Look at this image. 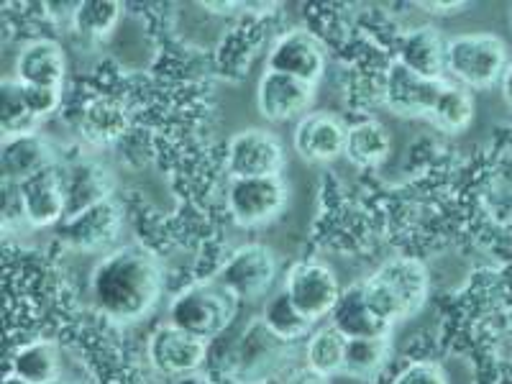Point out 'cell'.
<instances>
[{"label": "cell", "instance_id": "1", "mask_svg": "<svg viewBox=\"0 0 512 384\" xmlns=\"http://www.w3.org/2000/svg\"><path fill=\"white\" fill-rule=\"evenodd\" d=\"M90 295L113 323H136L152 313L162 295V267L152 251L123 246L93 269Z\"/></svg>", "mask_w": 512, "mask_h": 384}, {"label": "cell", "instance_id": "2", "mask_svg": "<svg viewBox=\"0 0 512 384\" xmlns=\"http://www.w3.org/2000/svg\"><path fill=\"white\" fill-rule=\"evenodd\" d=\"M361 285H364V295L374 315L387 326H395L397 320L410 318L423 308L431 282L418 259L395 256Z\"/></svg>", "mask_w": 512, "mask_h": 384}, {"label": "cell", "instance_id": "3", "mask_svg": "<svg viewBox=\"0 0 512 384\" xmlns=\"http://www.w3.org/2000/svg\"><path fill=\"white\" fill-rule=\"evenodd\" d=\"M239 297L231 295L221 282H195L185 287L169 305V323L195 338L221 336L239 313Z\"/></svg>", "mask_w": 512, "mask_h": 384}, {"label": "cell", "instance_id": "4", "mask_svg": "<svg viewBox=\"0 0 512 384\" xmlns=\"http://www.w3.org/2000/svg\"><path fill=\"white\" fill-rule=\"evenodd\" d=\"M507 49L495 34H456L446 39V72L469 90H487L502 80Z\"/></svg>", "mask_w": 512, "mask_h": 384}, {"label": "cell", "instance_id": "5", "mask_svg": "<svg viewBox=\"0 0 512 384\" xmlns=\"http://www.w3.org/2000/svg\"><path fill=\"white\" fill-rule=\"evenodd\" d=\"M287 182L282 175L274 177H239L231 180L226 205L236 226L254 228L272 221L287 205Z\"/></svg>", "mask_w": 512, "mask_h": 384}, {"label": "cell", "instance_id": "6", "mask_svg": "<svg viewBox=\"0 0 512 384\" xmlns=\"http://www.w3.org/2000/svg\"><path fill=\"white\" fill-rule=\"evenodd\" d=\"M285 292L290 295L292 305L315 326L318 320L331 318L344 290L338 287L336 274L328 264L308 259L292 264L285 277Z\"/></svg>", "mask_w": 512, "mask_h": 384}, {"label": "cell", "instance_id": "7", "mask_svg": "<svg viewBox=\"0 0 512 384\" xmlns=\"http://www.w3.org/2000/svg\"><path fill=\"white\" fill-rule=\"evenodd\" d=\"M226 167L231 172V180L282 175L285 146H282L280 136L267 128H244L228 141Z\"/></svg>", "mask_w": 512, "mask_h": 384}, {"label": "cell", "instance_id": "8", "mask_svg": "<svg viewBox=\"0 0 512 384\" xmlns=\"http://www.w3.org/2000/svg\"><path fill=\"white\" fill-rule=\"evenodd\" d=\"M274 280H277V256L264 244H246L236 249L216 274V282H221L239 300H256L267 295Z\"/></svg>", "mask_w": 512, "mask_h": 384}, {"label": "cell", "instance_id": "9", "mask_svg": "<svg viewBox=\"0 0 512 384\" xmlns=\"http://www.w3.org/2000/svg\"><path fill=\"white\" fill-rule=\"evenodd\" d=\"M443 85L446 80H428V77L415 75L413 70L395 59L384 72L382 98L384 105L397 116L428 118L441 98Z\"/></svg>", "mask_w": 512, "mask_h": 384}, {"label": "cell", "instance_id": "10", "mask_svg": "<svg viewBox=\"0 0 512 384\" xmlns=\"http://www.w3.org/2000/svg\"><path fill=\"white\" fill-rule=\"evenodd\" d=\"M267 70L290 75L295 80L308 82V85H318L323 72H326V49L318 41V36H313L310 31L292 29L272 44Z\"/></svg>", "mask_w": 512, "mask_h": 384}, {"label": "cell", "instance_id": "11", "mask_svg": "<svg viewBox=\"0 0 512 384\" xmlns=\"http://www.w3.org/2000/svg\"><path fill=\"white\" fill-rule=\"evenodd\" d=\"M123 228V210L116 200H103L93 208L67 218L62 226V241L75 251H100L118 241Z\"/></svg>", "mask_w": 512, "mask_h": 384}, {"label": "cell", "instance_id": "12", "mask_svg": "<svg viewBox=\"0 0 512 384\" xmlns=\"http://www.w3.org/2000/svg\"><path fill=\"white\" fill-rule=\"evenodd\" d=\"M287 346L290 344L269 333L262 318L251 320L233 354V374L244 382H262L280 369Z\"/></svg>", "mask_w": 512, "mask_h": 384}, {"label": "cell", "instance_id": "13", "mask_svg": "<svg viewBox=\"0 0 512 384\" xmlns=\"http://www.w3.org/2000/svg\"><path fill=\"white\" fill-rule=\"evenodd\" d=\"M346 131H349V126L338 116L326 111H313L305 113L297 121L292 144H295V152L305 162H333V159L344 154Z\"/></svg>", "mask_w": 512, "mask_h": 384}, {"label": "cell", "instance_id": "14", "mask_svg": "<svg viewBox=\"0 0 512 384\" xmlns=\"http://www.w3.org/2000/svg\"><path fill=\"white\" fill-rule=\"evenodd\" d=\"M313 98L315 85L272 70L264 72L259 85H256V108H259L262 118L272 123L290 121V118L305 113Z\"/></svg>", "mask_w": 512, "mask_h": 384}, {"label": "cell", "instance_id": "15", "mask_svg": "<svg viewBox=\"0 0 512 384\" xmlns=\"http://www.w3.org/2000/svg\"><path fill=\"white\" fill-rule=\"evenodd\" d=\"M59 172H62L67 218L113 198L111 172L93 159H75L67 167H59Z\"/></svg>", "mask_w": 512, "mask_h": 384}, {"label": "cell", "instance_id": "16", "mask_svg": "<svg viewBox=\"0 0 512 384\" xmlns=\"http://www.w3.org/2000/svg\"><path fill=\"white\" fill-rule=\"evenodd\" d=\"M208 356V341L164 323L149 341V359L164 374H190L203 367Z\"/></svg>", "mask_w": 512, "mask_h": 384}, {"label": "cell", "instance_id": "17", "mask_svg": "<svg viewBox=\"0 0 512 384\" xmlns=\"http://www.w3.org/2000/svg\"><path fill=\"white\" fill-rule=\"evenodd\" d=\"M54 167L52 144L41 134L31 131V134L21 136H6L3 146H0V172H3V182H21L31 180L34 175L44 172V169Z\"/></svg>", "mask_w": 512, "mask_h": 384}, {"label": "cell", "instance_id": "18", "mask_svg": "<svg viewBox=\"0 0 512 384\" xmlns=\"http://www.w3.org/2000/svg\"><path fill=\"white\" fill-rule=\"evenodd\" d=\"M21 200H24V221L31 228H49L59 223V218L67 216L62 172L57 164L21 182Z\"/></svg>", "mask_w": 512, "mask_h": 384}, {"label": "cell", "instance_id": "19", "mask_svg": "<svg viewBox=\"0 0 512 384\" xmlns=\"http://www.w3.org/2000/svg\"><path fill=\"white\" fill-rule=\"evenodd\" d=\"M397 62L415 75L428 80H443L446 75V39L433 26H418L400 39Z\"/></svg>", "mask_w": 512, "mask_h": 384}, {"label": "cell", "instance_id": "20", "mask_svg": "<svg viewBox=\"0 0 512 384\" xmlns=\"http://www.w3.org/2000/svg\"><path fill=\"white\" fill-rule=\"evenodd\" d=\"M331 326L336 328L341 336L351 338H387L390 328L384 320L374 315L369 308L367 295H364V285H351L341 292L336 308L331 313Z\"/></svg>", "mask_w": 512, "mask_h": 384}, {"label": "cell", "instance_id": "21", "mask_svg": "<svg viewBox=\"0 0 512 384\" xmlns=\"http://www.w3.org/2000/svg\"><path fill=\"white\" fill-rule=\"evenodd\" d=\"M67 75V59L52 39H36L26 44L16 57V80L41 88H62Z\"/></svg>", "mask_w": 512, "mask_h": 384}, {"label": "cell", "instance_id": "22", "mask_svg": "<svg viewBox=\"0 0 512 384\" xmlns=\"http://www.w3.org/2000/svg\"><path fill=\"white\" fill-rule=\"evenodd\" d=\"M128 111L126 105L113 98H98L82 111L80 134L93 146H111L126 134Z\"/></svg>", "mask_w": 512, "mask_h": 384}, {"label": "cell", "instance_id": "23", "mask_svg": "<svg viewBox=\"0 0 512 384\" xmlns=\"http://www.w3.org/2000/svg\"><path fill=\"white\" fill-rule=\"evenodd\" d=\"M390 131L379 121H359L346 131L344 157L356 167H379L390 157Z\"/></svg>", "mask_w": 512, "mask_h": 384}, {"label": "cell", "instance_id": "24", "mask_svg": "<svg viewBox=\"0 0 512 384\" xmlns=\"http://www.w3.org/2000/svg\"><path fill=\"white\" fill-rule=\"evenodd\" d=\"M11 374L29 384H54L59 379V351L49 341H31L13 356Z\"/></svg>", "mask_w": 512, "mask_h": 384}, {"label": "cell", "instance_id": "25", "mask_svg": "<svg viewBox=\"0 0 512 384\" xmlns=\"http://www.w3.org/2000/svg\"><path fill=\"white\" fill-rule=\"evenodd\" d=\"M346 344H349V338L341 336L331 323L320 326L318 331L310 333L308 344H305V361H308V367L320 374H326V377L344 372Z\"/></svg>", "mask_w": 512, "mask_h": 384}, {"label": "cell", "instance_id": "26", "mask_svg": "<svg viewBox=\"0 0 512 384\" xmlns=\"http://www.w3.org/2000/svg\"><path fill=\"white\" fill-rule=\"evenodd\" d=\"M262 323L269 328L272 336H277L285 344H292L297 338L310 336V328H313V323L292 305L290 295L285 290L274 292L269 297L262 310Z\"/></svg>", "mask_w": 512, "mask_h": 384}, {"label": "cell", "instance_id": "27", "mask_svg": "<svg viewBox=\"0 0 512 384\" xmlns=\"http://www.w3.org/2000/svg\"><path fill=\"white\" fill-rule=\"evenodd\" d=\"M428 118L441 131H446V134H459V131H464L474 118L472 90L459 85V82L446 80V85L441 90V98H438L436 108H433V113Z\"/></svg>", "mask_w": 512, "mask_h": 384}, {"label": "cell", "instance_id": "28", "mask_svg": "<svg viewBox=\"0 0 512 384\" xmlns=\"http://www.w3.org/2000/svg\"><path fill=\"white\" fill-rule=\"evenodd\" d=\"M72 29L85 39H103L121 18V3L116 0H85L72 8Z\"/></svg>", "mask_w": 512, "mask_h": 384}, {"label": "cell", "instance_id": "29", "mask_svg": "<svg viewBox=\"0 0 512 384\" xmlns=\"http://www.w3.org/2000/svg\"><path fill=\"white\" fill-rule=\"evenodd\" d=\"M390 356V336L387 338H351L346 344L344 374L349 377H374Z\"/></svg>", "mask_w": 512, "mask_h": 384}, {"label": "cell", "instance_id": "30", "mask_svg": "<svg viewBox=\"0 0 512 384\" xmlns=\"http://www.w3.org/2000/svg\"><path fill=\"white\" fill-rule=\"evenodd\" d=\"M36 118L31 116L26 105L24 85L18 80H6L0 88V126H3V139L6 136H21L34 131Z\"/></svg>", "mask_w": 512, "mask_h": 384}, {"label": "cell", "instance_id": "31", "mask_svg": "<svg viewBox=\"0 0 512 384\" xmlns=\"http://www.w3.org/2000/svg\"><path fill=\"white\" fill-rule=\"evenodd\" d=\"M24 85V82H21ZM26 105L36 121L52 116L62 103V88H41V85H24Z\"/></svg>", "mask_w": 512, "mask_h": 384}, {"label": "cell", "instance_id": "32", "mask_svg": "<svg viewBox=\"0 0 512 384\" xmlns=\"http://www.w3.org/2000/svg\"><path fill=\"white\" fill-rule=\"evenodd\" d=\"M395 384H448L446 374L433 361H415L400 372Z\"/></svg>", "mask_w": 512, "mask_h": 384}, {"label": "cell", "instance_id": "33", "mask_svg": "<svg viewBox=\"0 0 512 384\" xmlns=\"http://www.w3.org/2000/svg\"><path fill=\"white\" fill-rule=\"evenodd\" d=\"M24 218V200H21V185L3 182V221H18Z\"/></svg>", "mask_w": 512, "mask_h": 384}, {"label": "cell", "instance_id": "34", "mask_svg": "<svg viewBox=\"0 0 512 384\" xmlns=\"http://www.w3.org/2000/svg\"><path fill=\"white\" fill-rule=\"evenodd\" d=\"M285 384H331V377L315 372V369L310 367H300L285 379Z\"/></svg>", "mask_w": 512, "mask_h": 384}, {"label": "cell", "instance_id": "35", "mask_svg": "<svg viewBox=\"0 0 512 384\" xmlns=\"http://www.w3.org/2000/svg\"><path fill=\"white\" fill-rule=\"evenodd\" d=\"M423 11L428 13H436V16H443V13H454V11H461L464 8V3H459V0H448V3H436V0H428V3H418Z\"/></svg>", "mask_w": 512, "mask_h": 384}, {"label": "cell", "instance_id": "36", "mask_svg": "<svg viewBox=\"0 0 512 384\" xmlns=\"http://www.w3.org/2000/svg\"><path fill=\"white\" fill-rule=\"evenodd\" d=\"M500 85H502V95H505L507 103L512 105V59H510V64H507V70H505V75H502Z\"/></svg>", "mask_w": 512, "mask_h": 384}, {"label": "cell", "instance_id": "37", "mask_svg": "<svg viewBox=\"0 0 512 384\" xmlns=\"http://www.w3.org/2000/svg\"><path fill=\"white\" fill-rule=\"evenodd\" d=\"M3 384H29V382H24V379H18L16 374H6V377H3Z\"/></svg>", "mask_w": 512, "mask_h": 384}, {"label": "cell", "instance_id": "38", "mask_svg": "<svg viewBox=\"0 0 512 384\" xmlns=\"http://www.w3.org/2000/svg\"><path fill=\"white\" fill-rule=\"evenodd\" d=\"M54 384H59V382H54Z\"/></svg>", "mask_w": 512, "mask_h": 384}]
</instances>
